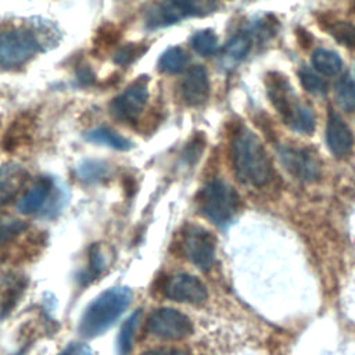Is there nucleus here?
I'll return each instance as SVG.
<instances>
[{"mask_svg":"<svg viewBox=\"0 0 355 355\" xmlns=\"http://www.w3.org/2000/svg\"><path fill=\"white\" fill-rule=\"evenodd\" d=\"M232 161L236 176L243 183L263 186L272 178V165L263 144L245 126L232 140Z\"/></svg>","mask_w":355,"mask_h":355,"instance_id":"nucleus-1","label":"nucleus"},{"mask_svg":"<svg viewBox=\"0 0 355 355\" xmlns=\"http://www.w3.org/2000/svg\"><path fill=\"white\" fill-rule=\"evenodd\" d=\"M111 173H112L111 166H108L104 161H98V159H86L76 169L78 178L89 183L105 180L107 178L111 176Z\"/></svg>","mask_w":355,"mask_h":355,"instance_id":"nucleus-22","label":"nucleus"},{"mask_svg":"<svg viewBox=\"0 0 355 355\" xmlns=\"http://www.w3.org/2000/svg\"><path fill=\"white\" fill-rule=\"evenodd\" d=\"M143 355H190V354L187 352V349L182 347L165 345V347H157V348L148 349Z\"/></svg>","mask_w":355,"mask_h":355,"instance_id":"nucleus-34","label":"nucleus"},{"mask_svg":"<svg viewBox=\"0 0 355 355\" xmlns=\"http://www.w3.org/2000/svg\"><path fill=\"white\" fill-rule=\"evenodd\" d=\"M326 143L330 153L336 157L347 155L354 144L352 132L345 121L331 108L327 112L326 123Z\"/></svg>","mask_w":355,"mask_h":355,"instance_id":"nucleus-13","label":"nucleus"},{"mask_svg":"<svg viewBox=\"0 0 355 355\" xmlns=\"http://www.w3.org/2000/svg\"><path fill=\"white\" fill-rule=\"evenodd\" d=\"M313 68L324 76H334L343 68V61L336 51L327 49H316L312 54Z\"/></svg>","mask_w":355,"mask_h":355,"instance_id":"nucleus-18","label":"nucleus"},{"mask_svg":"<svg viewBox=\"0 0 355 355\" xmlns=\"http://www.w3.org/2000/svg\"><path fill=\"white\" fill-rule=\"evenodd\" d=\"M140 315L141 312L137 309L122 324L118 340H116V351L118 355H129L133 347V340H135V333L140 322Z\"/></svg>","mask_w":355,"mask_h":355,"instance_id":"nucleus-21","label":"nucleus"},{"mask_svg":"<svg viewBox=\"0 0 355 355\" xmlns=\"http://www.w3.org/2000/svg\"><path fill=\"white\" fill-rule=\"evenodd\" d=\"M162 293L172 301L187 304H201L208 297L205 284L194 275L184 272L166 277L162 284Z\"/></svg>","mask_w":355,"mask_h":355,"instance_id":"nucleus-9","label":"nucleus"},{"mask_svg":"<svg viewBox=\"0 0 355 355\" xmlns=\"http://www.w3.org/2000/svg\"><path fill=\"white\" fill-rule=\"evenodd\" d=\"M76 79L82 86H92L96 82V75L87 64H80L76 68Z\"/></svg>","mask_w":355,"mask_h":355,"instance_id":"nucleus-33","label":"nucleus"},{"mask_svg":"<svg viewBox=\"0 0 355 355\" xmlns=\"http://www.w3.org/2000/svg\"><path fill=\"white\" fill-rule=\"evenodd\" d=\"M85 139L87 141L107 146V147H111V148L119 150V151H128V150L133 148V143L128 137L119 135L118 132H115L114 129H111L108 126H97V128L86 132Z\"/></svg>","mask_w":355,"mask_h":355,"instance_id":"nucleus-17","label":"nucleus"},{"mask_svg":"<svg viewBox=\"0 0 355 355\" xmlns=\"http://www.w3.org/2000/svg\"><path fill=\"white\" fill-rule=\"evenodd\" d=\"M204 136L198 132V135L193 136L191 141L187 143L186 148H184V159H187L190 164L196 162V159L200 157L201 151H202V147H204Z\"/></svg>","mask_w":355,"mask_h":355,"instance_id":"nucleus-31","label":"nucleus"},{"mask_svg":"<svg viewBox=\"0 0 355 355\" xmlns=\"http://www.w3.org/2000/svg\"><path fill=\"white\" fill-rule=\"evenodd\" d=\"M182 97L190 107L202 105L209 97V78L205 67L193 65L182 80Z\"/></svg>","mask_w":355,"mask_h":355,"instance_id":"nucleus-12","label":"nucleus"},{"mask_svg":"<svg viewBox=\"0 0 355 355\" xmlns=\"http://www.w3.org/2000/svg\"><path fill=\"white\" fill-rule=\"evenodd\" d=\"M298 76H300L302 87L306 92H309L312 94H324L327 92L326 82L322 78H319L316 73H313L311 69L301 68L298 71Z\"/></svg>","mask_w":355,"mask_h":355,"instance_id":"nucleus-27","label":"nucleus"},{"mask_svg":"<svg viewBox=\"0 0 355 355\" xmlns=\"http://www.w3.org/2000/svg\"><path fill=\"white\" fill-rule=\"evenodd\" d=\"M51 189H53L51 179H49L46 176H42L18 200L17 209L21 214H25V215H31V214H35V212L40 211L44 207L46 201H47Z\"/></svg>","mask_w":355,"mask_h":355,"instance_id":"nucleus-16","label":"nucleus"},{"mask_svg":"<svg viewBox=\"0 0 355 355\" xmlns=\"http://www.w3.org/2000/svg\"><path fill=\"white\" fill-rule=\"evenodd\" d=\"M40 49L36 36L21 28L0 32V65L15 68L28 62Z\"/></svg>","mask_w":355,"mask_h":355,"instance_id":"nucleus-4","label":"nucleus"},{"mask_svg":"<svg viewBox=\"0 0 355 355\" xmlns=\"http://www.w3.org/2000/svg\"><path fill=\"white\" fill-rule=\"evenodd\" d=\"M148 78L140 76L130 83L119 96L110 104V114L114 119L135 123L143 114L148 101Z\"/></svg>","mask_w":355,"mask_h":355,"instance_id":"nucleus-5","label":"nucleus"},{"mask_svg":"<svg viewBox=\"0 0 355 355\" xmlns=\"http://www.w3.org/2000/svg\"><path fill=\"white\" fill-rule=\"evenodd\" d=\"M25 227L26 225L22 220L8 215H0V244L11 240Z\"/></svg>","mask_w":355,"mask_h":355,"instance_id":"nucleus-29","label":"nucleus"},{"mask_svg":"<svg viewBox=\"0 0 355 355\" xmlns=\"http://www.w3.org/2000/svg\"><path fill=\"white\" fill-rule=\"evenodd\" d=\"M190 17L186 0H164L151 4L144 14L146 25L151 29L165 28Z\"/></svg>","mask_w":355,"mask_h":355,"instance_id":"nucleus-11","label":"nucleus"},{"mask_svg":"<svg viewBox=\"0 0 355 355\" xmlns=\"http://www.w3.org/2000/svg\"><path fill=\"white\" fill-rule=\"evenodd\" d=\"M121 37H122V31L116 25L111 22H104L93 36L94 51L98 53V51L110 50L111 47L118 44Z\"/></svg>","mask_w":355,"mask_h":355,"instance_id":"nucleus-23","label":"nucleus"},{"mask_svg":"<svg viewBox=\"0 0 355 355\" xmlns=\"http://www.w3.org/2000/svg\"><path fill=\"white\" fill-rule=\"evenodd\" d=\"M150 333L162 340H183L193 333V323L187 315L173 308L155 309L147 322Z\"/></svg>","mask_w":355,"mask_h":355,"instance_id":"nucleus-7","label":"nucleus"},{"mask_svg":"<svg viewBox=\"0 0 355 355\" xmlns=\"http://www.w3.org/2000/svg\"><path fill=\"white\" fill-rule=\"evenodd\" d=\"M200 212L218 226L232 222L239 211L240 197L226 182L215 179L208 182L197 196Z\"/></svg>","mask_w":355,"mask_h":355,"instance_id":"nucleus-3","label":"nucleus"},{"mask_svg":"<svg viewBox=\"0 0 355 355\" xmlns=\"http://www.w3.org/2000/svg\"><path fill=\"white\" fill-rule=\"evenodd\" d=\"M336 100L345 111L355 110V82L349 76H344L336 86Z\"/></svg>","mask_w":355,"mask_h":355,"instance_id":"nucleus-26","label":"nucleus"},{"mask_svg":"<svg viewBox=\"0 0 355 355\" xmlns=\"http://www.w3.org/2000/svg\"><path fill=\"white\" fill-rule=\"evenodd\" d=\"M132 298V290L125 286L103 291L85 309L79 322V333L86 338L105 333L128 309Z\"/></svg>","mask_w":355,"mask_h":355,"instance_id":"nucleus-2","label":"nucleus"},{"mask_svg":"<svg viewBox=\"0 0 355 355\" xmlns=\"http://www.w3.org/2000/svg\"><path fill=\"white\" fill-rule=\"evenodd\" d=\"M191 49L204 57L212 55L218 50V37L212 29H201L190 37Z\"/></svg>","mask_w":355,"mask_h":355,"instance_id":"nucleus-24","label":"nucleus"},{"mask_svg":"<svg viewBox=\"0 0 355 355\" xmlns=\"http://www.w3.org/2000/svg\"><path fill=\"white\" fill-rule=\"evenodd\" d=\"M280 158L286 169L298 180L313 182L320 176V161L308 148L286 146L280 148Z\"/></svg>","mask_w":355,"mask_h":355,"instance_id":"nucleus-10","label":"nucleus"},{"mask_svg":"<svg viewBox=\"0 0 355 355\" xmlns=\"http://www.w3.org/2000/svg\"><path fill=\"white\" fill-rule=\"evenodd\" d=\"M189 64V54L180 46H173L166 49L159 60H158V69L165 73H179L182 72Z\"/></svg>","mask_w":355,"mask_h":355,"instance_id":"nucleus-19","label":"nucleus"},{"mask_svg":"<svg viewBox=\"0 0 355 355\" xmlns=\"http://www.w3.org/2000/svg\"><path fill=\"white\" fill-rule=\"evenodd\" d=\"M61 355H97V354L83 343H73L68 345Z\"/></svg>","mask_w":355,"mask_h":355,"instance_id":"nucleus-35","label":"nucleus"},{"mask_svg":"<svg viewBox=\"0 0 355 355\" xmlns=\"http://www.w3.org/2000/svg\"><path fill=\"white\" fill-rule=\"evenodd\" d=\"M251 49V37L247 33L234 35L223 47V62L226 65L236 64L243 60Z\"/></svg>","mask_w":355,"mask_h":355,"instance_id":"nucleus-20","label":"nucleus"},{"mask_svg":"<svg viewBox=\"0 0 355 355\" xmlns=\"http://www.w3.org/2000/svg\"><path fill=\"white\" fill-rule=\"evenodd\" d=\"M331 36L347 47H355V25L347 21H337L331 25Z\"/></svg>","mask_w":355,"mask_h":355,"instance_id":"nucleus-28","label":"nucleus"},{"mask_svg":"<svg viewBox=\"0 0 355 355\" xmlns=\"http://www.w3.org/2000/svg\"><path fill=\"white\" fill-rule=\"evenodd\" d=\"M265 86L275 110L287 125H291L304 104L297 98L290 82L279 72H269L265 76Z\"/></svg>","mask_w":355,"mask_h":355,"instance_id":"nucleus-8","label":"nucleus"},{"mask_svg":"<svg viewBox=\"0 0 355 355\" xmlns=\"http://www.w3.org/2000/svg\"><path fill=\"white\" fill-rule=\"evenodd\" d=\"M216 241L211 232L198 226L189 225L183 230L182 248L184 257L201 270H208L215 259Z\"/></svg>","mask_w":355,"mask_h":355,"instance_id":"nucleus-6","label":"nucleus"},{"mask_svg":"<svg viewBox=\"0 0 355 355\" xmlns=\"http://www.w3.org/2000/svg\"><path fill=\"white\" fill-rule=\"evenodd\" d=\"M103 268H104V258H103L101 250L98 245H96V247L93 245L92 251H90V262H89V269H87L90 279H93L97 273H100Z\"/></svg>","mask_w":355,"mask_h":355,"instance_id":"nucleus-32","label":"nucleus"},{"mask_svg":"<svg viewBox=\"0 0 355 355\" xmlns=\"http://www.w3.org/2000/svg\"><path fill=\"white\" fill-rule=\"evenodd\" d=\"M191 17H204L214 12L218 7V0H187Z\"/></svg>","mask_w":355,"mask_h":355,"instance_id":"nucleus-30","label":"nucleus"},{"mask_svg":"<svg viewBox=\"0 0 355 355\" xmlns=\"http://www.w3.org/2000/svg\"><path fill=\"white\" fill-rule=\"evenodd\" d=\"M36 116L32 112L19 114L8 126L3 136L1 147L4 151H12L24 144H26L35 132Z\"/></svg>","mask_w":355,"mask_h":355,"instance_id":"nucleus-15","label":"nucleus"},{"mask_svg":"<svg viewBox=\"0 0 355 355\" xmlns=\"http://www.w3.org/2000/svg\"><path fill=\"white\" fill-rule=\"evenodd\" d=\"M29 172L17 162H7L0 166V207L11 202L24 189Z\"/></svg>","mask_w":355,"mask_h":355,"instance_id":"nucleus-14","label":"nucleus"},{"mask_svg":"<svg viewBox=\"0 0 355 355\" xmlns=\"http://www.w3.org/2000/svg\"><path fill=\"white\" fill-rule=\"evenodd\" d=\"M147 50L148 46L144 43H128L116 49V51L114 53V62L119 67L130 65L136 60H139Z\"/></svg>","mask_w":355,"mask_h":355,"instance_id":"nucleus-25","label":"nucleus"}]
</instances>
